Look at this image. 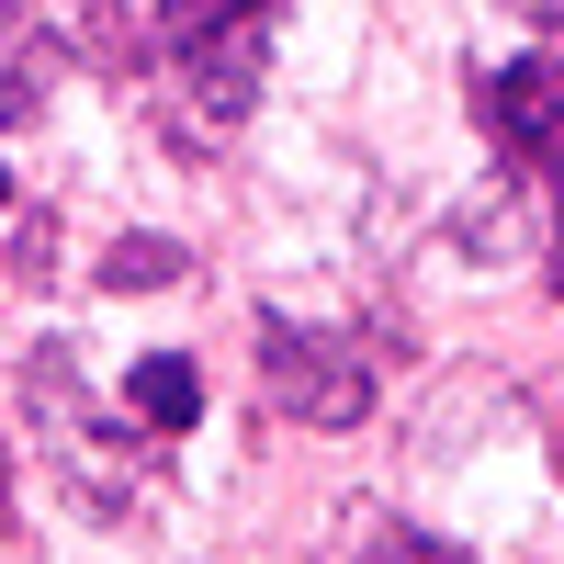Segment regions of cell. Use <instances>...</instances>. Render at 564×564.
<instances>
[{
	"label": "cell",
	"mask_w": 564,
	"mask_h": 564,
	"mask_svg": "<svg viewBox=\"0 0 564 564\" xmlns=\"http://www.w3.org/2000/svg\"><path fill=\"white\" fill-rule=\"evenodd\" d=\"M542 181H553V294H564V159H553Z\"/></svg>",
	"instance_id": "ba28073f"
},
{
	"label": "cell",
	"mask_w": 564,
	"mask_h": 564,
	"mask_svg": "<svg viewBox=\"0 0 564 564\" xmlns=\"http://www.w3.org/2000/svg\"><path fill=\"white\" fill-rule=\"evenodd\" d=\"M260 395H271V417H294V430H361L372 350L339 339V327H305V316H260Z\"/></svg>",
	"instance_id": "3957f363"
},
{
	"label": "cell",
	"mask_w": 564,
	"mask_h": 564,
	"mask_svg": "<svg viewBox=\"0 0 564 564\" xmlns=\"http://www.w3.org/2000/svg\"><path fill=\"white\" fill-rule=\"evenodd\" d=\"M124 406L148 417L159 441H193V430H204V372L181 361V350H148V361H135V384H124Z\"/></svg>",
	"instance_id": "5b68a950"
},
{
	"label": "cell",
	"mask_w": 564,
	"mask_h": 564,
	"mask_svg": "<svg viewBox=\"0 0 564 564\" xmlns=\"http://www.w3.org/2000/svg\"><path fill=\"white\" fill-rule=\"evenodd\" d=\"M0 497H12V463H0Z\"/></svg>",
	"instance_id": "30bf717a"
},
{
	"label": "cell",
	"mask_w": 564,
	"mask_h": 564,
	"mask_svg": "<svg viewBox=\"0 0 564 564\" xmlns=\"http://www.w3.org/2000/svg\"><path fill=\"white\" fill-rule=\"evenodd\" d=\"M282 12H294V0H159L148 12V68H135V90H148V113H159V135L181 159H204V148H226V135L249 124Z\"/></svg>",
	"instance_id": "6da1fadb"
},
{
	"label": "cell",
	"mask_w": 564,
	"mask_h": 564,
	"mask_svg": "<svg viewBox=\"0 0 564 564\" xmlns=\"http://www.w3.org/2000/svg\"><path fill=\"white\" fill-rule=\"evenodd\" d=\"M0 215H12V170H0Z\"/></svg>",
	"instance_id": "9c48e42d"
},
{
	"label": "cell",
	"mask_w": 564,
	"mask_h": 564,
	"mask_svg": "<svg viewBox=\"0 0 564 564\" xmlns=\"http://www.w3.org/2000/svg\"><path fill=\"white\" fill-rule=\"evenodd\" d=\"M193 260H181V238H113L102 249V294H159V282H181Z\"/></svg>",
	"instance_id": "8992f818"
},
{
	"label": "cell",
	"mask_w": 564,
	"mask_h": 564,
	"mask_svg": "<svg viewBox=\"0 0 564 564\" xmlns=\"http://www.w3.org/2000/svg\"><path fill=\"white\" fill-rule=\"evenodd\" d=\"M361 564H475V553H463V542H441V531H384Z\"/></svg>",
	"instance_id": "52a82bcc"
},
{
	"label": "cell",
	"mask_w": 564,
	"mask_h": 564,
	"mask_svg": "<svg viewBox=\"0 0 564 564\" xmlns=\"http://www.w3.org/2000/svg\"><path fill=\"white\" fill-rule=\"evenodd\" d=\"M475 124L497 135V159L542 181L564 159V57L542 45V57H508V68H475Z\"/></svg>",
	"instance_id": "277c9868"
},
{
	"label": "cell",
	"mask_w": 564,
	"mask_h": 564,
	"mask_svg": "<svg viewBox=\"0 0 564 564\" xmlns=\"http://www.w3.org/2000/svg\"><path fill=\"white\" fill-rule=\"evenodd\" d=\"M23 406H34V430H45V452H57V475L90 497V508H135V497H148L159 486V430H148V417H102V406H90V384H79V361L57 350V339H45L34 361H23Z\"/></svg>",
	"instance_id": "7a4b0ae2"
}]
</instances>
